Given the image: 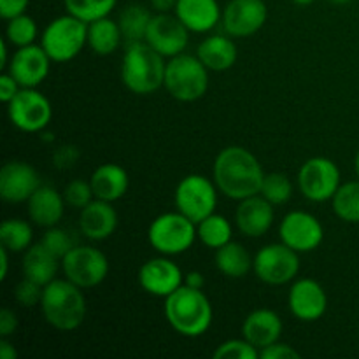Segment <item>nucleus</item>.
<instances>
[{
    "label": "nucleus",
    "mask_w": 359,
    "mask_h": 359,
    "mask_svg": "<svg viewBox=\"0 0 359 359\" xmlns=\"http://www.w3.org/2000/svg\"><path fill=\"white\" fill-rule=\"evenodd\" d=\"M119 217L116 212L114 205L105 200L95 198L93 202L88 203L84 209L79 210V231L93 242L107 241L112 237L118 228Z\"/></svg>",
    "instance_id": "nucleus-21"
},
{
    "label": "nucleus",
    "mask_w": 359,
    "mask_h": 359,
    "mask_svg": "<svg viewBox=\"0 0 359 359\" xmlns=\"http://www.w3.org/2000/svg\"><path fill=\"white\" fill-rule=\"evenodd\" d=\"M20 83H18L9 72H4L2 76H0V100H2L4 104H9V102L20 93Z\"/></svg>",
    "instance_id": "nucleus-43"
},
{
    "label": "nucleus",
    "mask_w": 359,
    "mask_h": 359,
    "mask_svg": "<svg viewBox=\"0 0 359 359\" xmlns=\"http://www.w3.org/2000/svg\"><path fill=\"white\" fill-rule=\"evenodd\" d=\"M79 156L81 153L76 146H60L53 153V163L60 170H67V168H72L77 163Z\"/></svg>",
    "instance_id": "nucleus-42"
},
{
    "label": "nucleus",
    "mask_w": 359,
    "mask_h": 359,
    "mask_svg": "<svg viewBox=\"0 0 359 359\" xmlns=\"http://www.w3.org/2000/svg\"><path fill=\"white\" fill-rule=\"evenodd\" d=\"M273 221H276V205L263 198L259 193L241 200L235 209V226L244 237H263L270 231Z\"/></svg>",
    "instance_id": "nucleus-20"
},
{
    "label": "nucleus",
    "mask_w": 359,
    "mask_h": 359,
    "mask_svg": "<svg viewBox=\"0 0 359 359\" xmlns=\"http://www.w3.org/2000/svg\"><path fill=\"white\" fill-rule=\"evenodd\" d=\"M42 293H44V286L23 277V280L18 283L14 290V298L21 307H35V305H41Z\"/></svg>",
    "instance_id": "nucleus-40"
},
{
    "label": "nucleus",
    "mask_w": 359,
    "mask_h": 359,
    "mask_svg": "<svg viewBox=\"0 0 359 359\" xmlns=\"http://www.w3.org/2000/svg\"><path fill=\"white\" fill-rule=\"evenodd\" d=\"M174 14L191 34H209L223 20L217 0H177Z\"/></svg>",
    "instance_id": "nucleus-22"
},
{
    "label": "nucleus",
    "mask_w": 359,
    "mask_h": 359,
    "mask_svg": "<svg viewBox=\"0 0 359 359\" xmlns=\"http://www.w3.org/2000/svg\"><path fill=\"white\" fill-rule=\"evenodd\" d=\"M283 328V319L276 311L256 309L245 316L244 323H242V337L262 351L263 347L280 340Z\"/></svg>",
    "instance_id": "nucleus-24"
},
{
    "label": "nucleus",
    "mask_w": 359,
    "mask_h": 359,
    "mask_svg": "<svg viewBox=\"0 0 359 359\" xmlns=\"http://www.w3.org/2000/svg\"><path fill=\"white\" fill-rule=\"evenodd\" d=\"M65 207L63 193L56 191L49 184H42L27 202L28 217L35 226L41 228L56 226L65 214Z\"/></svg>",
    "instance_id": "nucleus-23"
},
{
    "label": "nucleus",
    "mask_w": 359,
    "mask_h": 359,
    "mask_svg": "<svg viewBox=\"0 0 359 359\" xmlns=\"http://www.w3.org/2000/svg\"><path fill=\"white\" fill-rule=\"evenodd\" d=\"M354 170H356V175H358V179H359V149H358V153H356V158H354Z\"/></svg>",
    "instance_id": "nucleus-52"
},
{
    "label": "nucleus",
    "mask_w": 359,
    "mask_h": 359,
    "mask_svg": "<svg viewBox=\"0 0 359 359\" xmlns=\"http://www.w3.org/2000/svg\"><path fill=\"white\" fill-rule=\"evenodd\" d=\"M269 20L265 0H230L223 9L221 25L233 39H248L258 34Z\"/></svg>",
    "instance_id": "nucleus-15"
},
{
    "label": "nucleus",
    "mask_w": 359,
    "mask_h": 359,
    "mask_svg": "<svg viewBox=\"0 0 359 359\" xmlns=\"http://www.w3.org/2000/svg\"><path fill=\"white\" fill-rule=\"evenodd\" d=\"M84 290L70 283L69 279L51 280L44 286L41 300V312L46 323L56 332H74L86 319V298Z\"/></svg>",
    "instance_id": "nucleus-3"
},
{
    "label": "nucleus",
    "mask_w": 359,
    "mask_h": 359,
    "mask_svg": "<svg viewBox=\"0 0 359 359\" xmlns=\"http://www.w3.org/2000/svg\"><path fill=\"white\" fill-rule=\"evenodd\" d=\"M214 262H216V269L223 276L230 277V279H242L252 270L255 256H251V252L244 245L231 241L223 248L216 249Z\"/></svg>",
    "instance_id": "nucleus-29"
},
{
    "label": "nucleus",
    "mask_w": 359,
    "mask_h": 359,
    "mask_svg": "<svg viewBox=\"0 0 359 359\" xmlns=\"http://www.w3.org/2000/svg\"><path fill=\"white\" fill-rule=\"evenodd\" d=\"M210 70L200 62L196 55H181L167 60L163 88L172 98L179 102H196L209 90Z\"/></svg>",
    "instance_id": "nucleus-5"
},
{
    "label": "nucleus",
    "mask_w": 359,
    "mask_h": 359,
    "mask_svg": "<svg viewBox=\"0 0 359 359\" xmlns=\"http://www.w3.org/2000/svg\"><path fill=\"white\" fill-rule=\"evenodd\" d=\"M212 356L216 359H259V349L242 337L219 344Z\"/></svg>",
    "instance_id": "nucleus-37"
},
{
    "label": "nucleus",
    "mask_w": 359,
    "mask_h": 359,
    "mask_svg": "<svg viewBox=\"0 0 359 359\" xmlns=\"http://www.w3.org/2000/svg\"><path fill=\"white\" fill-rule=\"evenodd\" d=\"M328 2H332V4H347V2H351V0H328Z\"/></svg>",
    "instance_id": "nucleus-53"
},
{
    "label": "nucleus",
    "mask_w": 359,
    "mask_h": 359,
    "mask_svg": "<svg viewBox=\"0 0 359 359\" xmlns=\"http://www.w3.org/2000/svg\"><path fill=\"white\" fill-rule=\"evenodd\" d=\"M37 37H39L37 21H35L32 16H28L27 13L7 20L6 35H4V39H6L13 48H23V46L35 44Z\"/></svg>",
    "instance_id": "nucleus-34"
},
{
    "label": "nucleus",
    "mask_w": 359,
    "mask_h": 359,
    "mask_svg": "<svg viewBox=\"0 0 359 359\" xmlns=\"http://www.w3.org/2000/svg\"><path fill=\"white\" fill-rule=\"evenodd\" d=\"M63 198H65L67 205L72 209H84L90 202L95 200L93 188H91L90 181H83V179H74L63 189Z\"/></svg>",
    "instance_id": "nucleus-39"
},
{
    "label": "nucleus",
    "mask_w": 359,
    "mask_h": 359,
    "mask_svg": "<svg viewBox=\"0 0 359 359\" xmlns=\"http://www.w3.org/2000/svg\"><path fill=\"white\" fill-rule=\"evenodd\" d=\"M18 358V351L14 349L13 344L9 342L7 339L0 340V359H16Z\"/></svg>",
    "instance_id": "nucleus-48"
},
{
    "label": "nucleus",
    "mask_w": 359,
    "mask_h": 359,
    "mask_svg": "<svg viewBox=\"0 0 359 359\" xmlns=\"http://www.w3.org/2000/svg\"><path fill=\"white\" fill-rule=\"evenodd\" d=\"M51 62L53 60L41 44L23 46L16 48V51L11 55L6 72H9L21 88H37L49 76Z\"/></svg>",
    "instance_id": "nucleus-18"
},
{
    "label": "nucleus",
    "mask_w": 359,
    "mask_h": 359,
    "mask_svg": "<svg viewBox=\"0 0 359 359\" xmlns=\"http://www.w3.org/2000/svg\"><path fill=\"white\" fill-rule=\"evenodd\" d=\"M153 14L154 13L151 7L140 6V4H130L128 7H125L118 18L119 28H121L125 41L126 42L144 41Z\"/></svg>",
    "instance_id": "nucleus-30"
},
{
    "label": "nucleus",
    "mask_w": 359,
    "mask_h": 359,
    "mask_svg": "<svg viewBox=\"0 0 359 359\" xmlns=\"http://www.w3.org/2000/svg\"><path fill=\"white\" fill-rule=\"evenodd\" d=\"M125 41L118 20L105 16L88 23V48L98 56H109Z\"/></svg>",
    "instance_id": "nucleus-28"
},
{
    "label": "nucleus",
    "mask_w": 359,
    "mask_h": 359,
    "mask_svg": "<svg viewBox=\"0 0 359 359\" xmlns=\"http://www.w3.org/2000/svg\"><path fill=\"white\" fill-rule=\"evenodd\" d=\"M7 118L20 132L42 133L51 123L53 105L37 88H21L7 104Z\"/></svg>",
    "instance_id": "nucleus-12"
},
{
    "label": "nucleus",
    "mask_w": 359,
    "mask_h": 359,
    "mask_svg": "<svg viewBox=\"0 0 359 359\" xmlns=\"http://www.w3.org/2000/svg\"><path fill=\"white\" fill-rule=\"evenodd\" d=\"M109 269L107 256L91 245H74L62 258L63 276L81 290L100 286L107 279Z\"/></svg>",
    "instance_id": "nucleus-10"
},
{
    "label": "nucleus",
    "mask_w": 359,
    "mask_h": 359,
    "mask_svg": "<svg viewBox=\"0 0 359 359\" xmlns=\"http://www.w3.org/2000/svg\"><path fill=\"white\" fill-rule=\"evenodd\" d=\"M212 179L221 195L241 202L248 196L258 195L265 170L258 158L242 146H228L219 151L214 160Z\"/></svg>",
    "instance_id": "nucleus-1"
},
{
    "label": "nucleus",
    "mask_w": 359,
    "mask_h": 359,
    "mask_svg": "<svg viewBox=\"0 0 359 359\" xmlns=\"http://www.w3.org/2000/svg\"><path fill=\"white\" fill-rule=\"evenodd\" d=\"M217 189L214 179L202 174H189L179 181L174 191V203L179 212L184 214L193 223H200L217 209Z\"/></svg>",
    "instance_id": "nucleus-8"
},
{
    "label": "nucleus",
    "mask_w": 359,
    "mask_h": 359,
    "mask_svg": "<svg viewBox=\"0 0 359 359\" xmlns=\"http://www.w3.org/2000/svg\"><path fill=\"white\" fill-rule=\"evenodd\" d=\"M177 0H149V7L154 13H174Z\"/></svg>",
    "instance_id": "nucleus-47"
},
{
    "label": "nucleus",
    "mask_w": 359,
    "mask_h": 359,
    "mask_svg": "<svg viewBox=\"0 0 359 359\" xmlns=\"http://www.w3.org/2000/svg\"><path fill=\"white\" fill-rule=\"evenodd\" d=\"M198 238L196 223L179 212H163L151 221L147 228V242L156 252L163 256H179L189 251Z\"/></svg>",
    "instance_id": "nucleus-7"
},
{
    "label": "nucleus",
    "mask_w": 359,
    "mask_h": 359,
    "mask_svg": "<svg viewBox=\"0 0 359 359\" xmlns=\"http://www.w3.org/2000/svg\"><path fill=\"white\" fill-rule=\"evenodd\" d=\"M332 209L344 223H359V179L340 184L332 198Z\"/></svg>",
    "instance_id": "nucleus-33"
},
{
    "label": "nucleus",
    "mask_w": 359,
    "mask_h": 359,
    "mask_svg": "<svg viewBox=\"0 0 359 359\" xmlns=\"http://www.w3.org/2000/svg\"><path fill=\"white\" fill-rule=\"evenodd\" d=\"M41 186V174L27 161H7L0 170V198L7 203H27Z\"/></svg>",
    "instance_id": "nucleus-19"
},
{
    "label": "nucleus",
    "mask_w": 359,
    "mask_h": 359,
    "mask_svg": "<svg viewBox=\"0 0 359 359\" xmlns=\"http://www.w3.org/2000/svg\"><path fill=\"white\" fill-rule=\"evenodd\" d=\"M28 6L30 0H0V16L7 21L27 13Z\"/></svg>",
    "instance_id": "nucleus-44"
},
{
    "label": "nucleus",
    "mask_w": 359,
    "mask_h": 359,
    "mask_svg": "<svg viewBox=\"0 0 359 359\" xmlns=\"http://www.w3.org/2000/svg\"><path fill=\"white\" fill-rule=\"evenodd\" d=\"M259 195L269 200L272 205H284L293 196V182L283 172H270L265 174Z\"/></svg>",
    "instance_id": "nucleus-36"
},
{
    "label": "nucleus",
    "mask_w": 359,
    "mask_h": 359,
    "mask_svg": "<svg viewBox=\"0 0 359 359\" xmlns=\"http://www.w3.org/2000/svg\"><path fill=\"white\" fill-rule=\"evenodd\" d=\"M259 359H300V353L290 344L277 340V342L270 344L259 351Z\"/></svg>",
    "instance_id": "nucleus-41"
},
{
    "label": "nucleus",
    "mask_w": 359,
    "mask_h": 359,
    "mask_svg": "<svg viewBox=\"0 0 359 359\" xmlns=\"http://www.w3.org/2000/svg\"><path fill=\"white\" fill-rule=\"evenodd\" d=\"M60 269H62V259L56 258L41 242L39 244H32L23 252V259H21V272H23V277L41 284V286H46L51 280H55Z\"/></svg>",
    "instance_id": "nucleus-27"
},
{
    "label": "nucleus",
    "mask_w": 359,
    "mask_h": 359,
    "mask_svg": "<svg viewBox=\"0 0 359 359\" xmlns=\"http://www.w3.org/2000/svg\"><path fill=\"white\" fill-rule=\"evenodd\" d=\"M116 4L118 0H63L67 13L86 23L109 16L114 11Z\"/></svg>",
    "instance_id": "nucleus-35"
},
{
    "label": "nucleus",
    "mask_w": 359,
    "mask_h": 359,
    "mask_svg": "<svg viewBox=\"0 0 359 359\" xmlns=\"http://www.w3.org/2000/svg\"><path fill=\"white\" fill-rule=\"evenodd\" d=\"M189 34L191 32L174 13H154L144 41L168 60L186 51Z\"/></svg>",
    "instance_id": "nucleus-14"
},
{
    "label": "nucleus",
    "mask_w": 359,
    "mask_h": 359,
    "mask_svg": "<svg viewBox=\"0 0 359 359\" xmlns=\"http://www.w3.org/2000/svg\"><path fill=\"white\" fill-rule=\"evenodd\" d=\"M252 272L269 286L293 283L300 272V252L287 248L284 242L263 245L255 255Z\"/></svg>",
    "instance_id": "nucleus-11"
},
{
    "label": "nucleus",
    "mask_w": 359,
    "mask_h": 359,
    "mask_svg": "<svg viewBox=\"0 0 359 359\" xmlns=\"http://www.w3.org/2000/svg\"><path fill=\"white\" fill-rule=\"evenodd\" d=\"M18 330V318L14 314V311L11 309H2L0 311V337L4 339H9L11 335H14Z\"/></svg>",
    "instance_id": "nucleus-45"
},
{
    "label": "nucleus",
    "mask_w": 359,
    "mask_h": 359,
    "mask_svg": "<svg viewBox=\"0 0 359 359\" xmlns=\"http://www.w3.org/2000/svg\"><path fill=\"white\" fill-rule=\"evenodd\" d=\"M184 286L195 287V290H203V286H205V277H203L202 272L191 270V272L184 273Z\"/></svg>",
    "instance_id": "nucleus-46"
},
{
    "label": "nucleus",
    "mask_w": 359,
    "mask_h": 359,
    "mask_svg": "<svg viewBox=\"0 0 359 359\" xmlns=\"http://www.w3.org/2000/svg\"><path fill=\"white\" fill-rule=\"evenodd\" d=\"M9 255L11 251H7L6 248H0V265H2V270H0V280H6L7 273H9Z\"/></svg>",
    "instance_id": "nucleus-49"
},
{
    "label": "nucleus",
    "mask_w": 359,
    "mask_h": 359,
    "mask_svg": "<svg viewBox=\"0 0 359 359\" xmlns=\"http://www.w3.org/2000/svg\"><path fill=\"white\" fill-rule=\"evenodd\" d=\"M95 198L105 202H118L126 195L130 188V175L125 167L118 163H102L93 170L90 177Z\"/></svg>",
    "instance_id": "nucleus-26"
},
{
    "label": "nucleus",
    "mask_w": 359,
    "mask_h": 359,
    "mask_svg": "<svg viewBox=\"0 0 359 359\" xmlns=\"http://www.w3.org/2000/svg\"><path fill=\"white\" fill-rule=\"evenodd\" d=\"M9 46V42H7L6 39H2V42H0V67H2V69H7V65H9L11 62Z\"/></svg>",
    "instance_id": "nucleus-50"
},
{
    "label": "nucleus",
    "mask_w": 359,
    "mask_h": 359,
    "mask_svg": "<svg viewBox=\"0 0 359 359\" xmlns=\"http://www.w3.org/2000/svg\"><path fill=\"white\" fill-rule=\"evenodd\" d=\"M163 312L174 332L186 339L205 335L214 319L212 304L203 290H195L184 284L165 298Z\"/></svg>",
    "instance_id": "nucleus-2"
},
{
    "label": "nucleus",
    "mask_w": 359,
    "mask_h": 359,
    "mask_svg": "<svg viewBox=\"0 0 359 359\" xmlns=\"http://www.w3.org/2000/svg\"><path fill=\"white\" fill-rule=\"evenodd\" d=\"M137 279L147 294L167 298L184 284V273L177 263L172 262L170 256L160 255L156 258L147 259L140 266Z\"/></svg>",
    "instance_id": "nucleus-16"
},
{
    "label": "nucleus",
    "mask_w": 359,
    "mask_h": 359,
    "mask_svg": "<svg viewBox=\"0 0 359 359\" xmlns=\"http://www.w3.org/2000/svg\"><path fill=\"white\" fill-rule=\"evenodd\" d=\"M280 242L297 252L316 251L325 241L323 223L307 210H291L279 224Z\"/></svg>",
    "instance_id": "nucleus-13"
},
{
    "label": "nucleus",
    "mask_w": 359,
    "mask_h": 359,
    "mask_svg": "<svg viewBox=\"0 0 359 359\" xmlns=\"http://www.w3.org/2000/svg\"><path fill=\"white\" fill-rule=\"evenodd\" d=\"M41 46L53 62H72L88 46V23L69 13L55 18L46 25Z\"/></svg>",
    "instance_id": "nucleus-6"
},
{
    "label": "nucleus",
    "mask_w": 359,
    "mask_h": 359,
    "mask_svg": "<svg viewBox=\"0 0 359 359\" xmlns=\"http://www.w3.org/2000/svg\"><path fill=\"white\" fill-rule=\"evenodd\" d=\"M196 235H198V241L205 248L216 251V249L223 248L228 242H231L233 226H231L228 217L214 212L210 216H207L205 219L200 221V223H196Z\"/></svg>",
    "instance_id": "nucleus-31"
},
{
    "label": "nucleus",
    "mask_w": 359,
    "mask_h": 359,
    "mask_svg": "<svg viewBox=\"0 0 359 359\" xmlns=\"http://www.w3.org/2000/svg\"><path fill=\"white\" fill-rule=\"evenodd\" d=\"M298 189L302 195L314 203L332 202L333 195L342 184L339 165L325 156L309 158L298 170Z\"/></svg>",
    "instance_id": "nucleus-9"
},
{
    "label": "nucleus",
    "mask_w": 359,
    "mask_h": 359,
    "mask_svg": "<svg viewBox=\"0 0 359 359\" xmlns=\"http://www.w3.org/2000/svg\"><path fill=\"white\" fill-rule=\"evenodd\" d=\"M293 4H297V6H311V4H314L316 0H291Z\"/></svg>",
    "instance_id": "nucleus-51"
},
{
    "label": "nucleus",
    "mask_w": 359,
    "mask_h": 359,
    "mask_svg": "<svg viewBox=\"0 0 359 359\" xmlns=\"http://www.w3.org/2000/svg\"><path fill=\"white\" fill-rule=\"evenodd\" d=\"M196 56L210 72H224L237 63L238 49L233 37L228 34H214L200 42L196 48Z\"/></svg>",
    "instance_id": "nucleus-25"
},
{
    "label": "nucleus",
    "mask_w": 359,
    "mask_h": 359,
    "mask_svg": "<svg viewBox=\"0 0 359 359\" xmlns=\"http://www.w3.org/2000/svg\"><path fill=\"white\" fill-rule=\"evenodd\" d=\"M41 244L60 259H62L74 245H77L76 242H74L72 235H70L65 228H60L58 224L51 228H46V233L42 235Z\"/></svg>",
    "instance_id": "nucleus-38"
},
{
    "label": "nucleus",
    "mask_w": 359,
    "mask_h": 359,
    "mask_svg": "<svg viewBox=\"0 0 359 359\" xmlns=\"http://www.w3.org/2000/svg\"><path fill=\"white\" fill-rule=\"evenodd\" d=\"M167 58L146 41L128 42L121 60V81L135 95H151L163 88Z\"/></svg>",
    "instance_id": "nucleus-4"
},
{
    "label": "nucleus",
    "mask_w": 359,
    "mask_h": 359,
    "mask_svg": "<svg viewBox=\"0 0 359 359\" xmlns=\"http://www.w3.org/2000/svg\"><path fill=\"white\" fill-rule=\"evenodd\" d=\"M34 244V228L28 221L11 217L0 224V245L11 252H25Z\"/></svg>",
    "instance_id": "nucleus-32"
},
{
    "label": "nucleus",
    "mask_w": 359,
    "mask_h": 359,
    "mask_svg": "<svg viewBox=\"0 0 359 359\" xmlns=\"http://www.w3.org/2000/svg\"><path fill=\"white\" fill-rule=\"evenodd\" d=\"M287 309L302 323H316L328 311V294L314 279H294L287 293Z\"/></svg>",
    "instance_id": "nucleus-17"
}]
</instances>
